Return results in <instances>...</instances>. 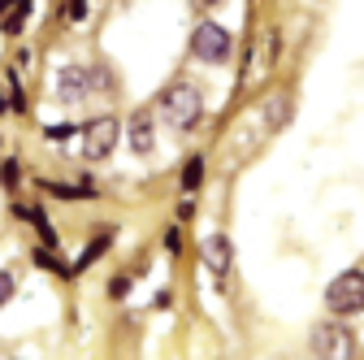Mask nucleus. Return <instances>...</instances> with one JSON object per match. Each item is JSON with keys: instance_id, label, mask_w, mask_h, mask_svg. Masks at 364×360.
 <instances>
[{"instance_id": "9", "label": "nucleus", "mask_w": 364, "mask_h": 360, "mask_svg": "<svg viewBox=\"0 0 364 360\" xmlns=\"http://www.w3.org/2000/svg\"><path fill=\"white\" fill-rule=\"evenodd\" d=\"M200 183H204V161H200V157H191V161H187V169H182V191H196Z\"/></svg>"}, {"instance_id": "8", "label": "nucleus", "mask_w": 364, "mask_h": 360, "mask_svg": "<svg viewBox=\"0 0 364 360\" xmlns=\"http://www.w3.org/2000/svg\"><path fill=\"white\" fill-rule=\"evenodd\" d=\"M126 139H130V148L139 152V157H148V152L156 148V130H152V117H148V113H134V117H130V126H126Z\"/></svg>"}, {"instance_id": "12", "label": "nucleus", "mask_w": 364, "mask_h": 360, "mask_svg": "<svg viewBox=\"0 0 364 360\" xmlns=\"http://www.w3.org/2000/svg\"><path fill=\"white\" fill-rule=\"evenodd\" d=\"M105 248H109V235H100L96 243H87V252L78 256V265H74V269H87L91 260H100V256H105Z\"/></svg>"}, {"instance_id": "10", "label": "nucleus", "mask_w": 364, "mask_h": 360, "mask_svg": "<svg viewBox=\"0 0 364 360\" xmlns=\"http://www.w3.org/2000/svg\"><path fill=\"white\" fill-rule=\"evenodd\" d=\"M18 217H31V221H35V226H39V235H43V243H48V248L57 243V231L48 226V217H43L39 208H18Z\"/></svg>"}, {"instance_id": "15", "label": "nucleus", "mask_w": 364, "mask_h": 360, "mask_svg": "<svg viewBox=\"0 0 364 360\" xmlns=\"http://www.w3.org/2000/svg\"><path fill=\"white\" fill-rule=\"evenodd\" d=\"M18 5H22V0H0V14H14Z\"/></svg>"}, {"instance_id": "2", "label": "nucleus", "mask_w": 364, "mask_h": 360, "mask_svg": "<svg viewBox=\"0 0 364 360\" xmlns=\"http://www.w3.org/2000/svg\"><path fill=\"white\" fill-rule=\"evenodd\" d=\"M326 304H330V312H338V317L360 312L364 308V269H347V274H338L326 287Z\"/></svg>"}, {"instance_id": "16", "label": "nucleus", "mask_w": 364, "mask_h": 360, "mask_svg": "<svg viewBox=\"0 0 364 360\" xmlns=\"http://www.w3.org/2000/svg\"><path fill=\"white\" fill-rule=\"evenodd\" d=\"M204 5H217V0H204Z\"/></svg>"}, {"instance_id": "13", "label": "nucleus", "mask_w": 364, "mask_h": 360, "mask_svg": "<svg viewBox=\"0 0 364 360\" xmlns=\"http://www.w3.org/2000/svg\"><path fill=\"white\" fill-rule=\"evenodd\" d=\"M14 300V274H0V308Z\"/></svg>"}, {"instance_id": "5", "label": "nucleus", "mask_w": 364, "mask_h": 360, "mask_svg": "<svg viewBox=\"0 0 364 360\" xmlns=\"http://www.w3.org/2000/svg\"><path fill=\"white\" fill-rule=\"evenodd\" d=\"M117 134H122L117 117H96V122H87V126H82V157H87V161H105V157L117 148Z\"/></svg>"}, {"instance_id": "4", "label": "nucleus", "mask_w": 364, "mask_h": 360, "mask_svg": "<svg viewBox=\"0 0 364 360\" xmlns=\"http://www.w3.org/2000/svg\"><path fill=\"white\" fill-rule=\"evenodd\" d=\"M312 356H321V360H351V356H355L351 330L338 326V322L316 326V330H312Z\"/></svg>"}, {"instance_id": "11", "label": "nucleus", "mask_w": 364, "mask_h": 360, "mask_svg": "<svg viewBox=\"0 0 364 360\" xmlns=\"http://www.w3.org/2000/svg\"><path fill=\"white\" fill-rule=\"evenodd\" d=\"M264 113H269V126H287V113H291V100H287V96H273V100L264 105Z\"/></svg>"}, {"instance_id": "3", "label": "nucleus", "mask_w": 364, "mask_h": 360, "mask_svg": "<svg viewBox=\"0 0 364 360\" xmlns=\"http://www.w3.org/2000/svg\"><path fill=\"white\" fill-rule=\"evenodd\" d=\"M230 31L225 26H217V22H200L196 26V35H191V53L200 57V61H208V65H221V61H230Z\"/></svg>"}, {"instance_id": "1", "label": "nucleus", "mask_w": 364, "mask_h": 360, "mask_svg": "<svg viewBox=\"0 0 364 360\" xmlns=\"http://www.w3.org/2000/svg\"><path fill=\"white\" fill-rule=\"evenodd\" d=\"M161 113L173 130H191L200 117H204V100L191 83H169L161 92Z\"/></svg>"}, {"instance_id": "7", "label": "nucleus", "mask_w": 364, "mask_h": 360, "mask_svg": "<svg viewBox=\"0 0 364 360\" xmlns=\"http://www.w3.org/2000/svg\"><path fill=\"white\" fill-rule=\"evenodd\" d=\"M230 260H235V248H230V239H225V235H213V239H204V265L213 269L217 278H225V274H230Z\"/></svg>"}, {"instance_id": "14", "label": "nucleus", "mask_w": 364, "mask_h": 360, "mask_svg": "<svg viewBox=\"0 0 364 360\" xmlns=\"http://www.w3.org/2000/svg\"><path fill=\"white\" fill-rule=\"evenodd\" d=\"M65 14H70L74 22H82V18H87V0H65Z\"/></svg>"}, {"instance_id": "6", "label": "nucleus", "mask_w": 364, "mask_h": 360, "mask_svg": "<svg viewBox=\"0 0 364 360\" xmlns=\"http://www.w3.org/2000/svg\"><path fill=\"white\" fill-rule=\"evenodd\" d=\"M100 87H109L105 70H82V65H70V70H61V74H57V96H65V100H82V96H91V92H100Z\"/></svg>"}]
</instances>
